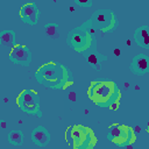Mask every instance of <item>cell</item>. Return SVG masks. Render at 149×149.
<instances>
[{"mask_svg":"<svg viewBox=\"0 0 149 149\" xmlns=\"http://www.w3.org/2000/svg\"><path fill=\"white\" fill-rule=\"evenodd\" d=\"M87 95L95 105L108 107L115 100L120 99V91L115 87L114 81L98 80L91 83L87 90Z\"/></svg>","mask_w":149,"mask_h":149,"instance_id":"cell-1","label":"cell"},{"mask_svg":"<svg viewBox=\"0 0 149 149\" xmlns=\"http://www.w3.org/2000/svg\"><path fill=\"white\" fill-rule=\"evenodd\" d=\"M65 140L73 149H92L97 144L93 130L81 125L70 126L66 130Z\"/></svg>","mask_w":149,"mask_h":149,"instance_id":"cell-2","label":"cell"},{"mask_svg":"<svg viewBox=\"0 0 149 149\" xmlns=\"http://www.w3.org/2000/svg\"><path fill=\"white\" fill-rule=\"evenodd\" d=\"M36 78L45 86H58L66 80L68 74L59 63L49 62L36 71Z\"/></svg>","mask_w":149,"mask_h":149,"instance_id":"cell-3","label":"cell"},{"mask_svg":"<svg viewBox=\"0 0 149 149\" xmlns=\"http://www.w3.org/2000/svg\"><path fill=\"white\" fill-rule=\"evenodd\" d=\"M108 129H109L108 139L113 143H116V144H120V146H123L126 143L133 144L136 140L133 128H130L128 126L114 123V125L109 126Z\"/></svg>","mask_w":149,"mask_h":149,"instance_id":"cell-4","label":"cell"},{"mask_svg":"<svg viewBox=\"0 0 149 149\" xmlns=\"http://www.w3.org/2000/svg\"><path fill=\"white\" fill-rule=\"evenodd\" d=\"M68 43L69 45L74 49L76 51H85L87 50L92 44V37L90 33L84 28H77L72 30L68 36Z\"/></svg>","mask_w":149,"mask_h":149,"instance_id":"cell-5","label":"cell"},{"mask_svg":"<svg viewBox=\"0 0 149 149\" xmlns=\"http://www.w3.org/2000/svg\"><path fill=\"white\" fill-rule=\"evenodd\" d=\"M16 104L21 109L27 113H38L40 112V99L38 95L31 90H23L16 98Z\"/></svg>","mask_w":149,"mask_h":149,"instance_id":"cell-6","label":"cell"},{"mask_svg":"<svg viewBox=\"0 0 149 149\" xmlns=\"http://www.w3.org/2000/svg\"><path fill=\"white\" fill-rule=\"evenodd\" d=\"M9 58L14 63L27 66V65H29V63L31 61V54H30V50L26 45L17 44L9 51Z\"/></svg>","mask_w":149,"mask_h":149,"instance_id":"cell-7","label":"cell"},{"mask_svg":"<svg viewBox=\"0 0 149 149\" xmlns=\"http://www.w3.org/2000/svg\"><path fill=\"white\" fill-rule=\"evenodd\" d=\"M92 21L94 22V24L97 27H99V29L101 30H111L114 28L115 26V19H114V14L111 12L107 13H97L93 17Z\"/></svg>","mask_w":149,"mask_h":149,"instance_id":"cell-8","label":"cell"},{"mask_svg":"<svg viewBox=\"0 0 149 149\" xmlns=\"http://www.w3.org/2000/svg\"><path fill=\"white\" fill-rule=\"evenodd\" d=\"M130 70L137 76H143L149 72V57H147L144 54L136 55L132 61Z\"/></svg>","mask_w":149,"mask_h":149,"instance_id":"cell-9","label":"cell"},{"mask_svg":"<svg viewBox=\"0 0 149 149\" xmlns=\"http://www.w3.org/2000/svg\"><path fill=\"white\" fill-rule=\"evenodd\" d=\"M20 16L23 21L34 24L37 22L38 9L34 3H24L20 9Z\"/></svg>","mask_w":149,"mask_h":149,"instance_id":"cell-10","label":"cell"},{"mask_svg":"<svg viewBox=\"0 0 149 149\" xmlns=\"http://www.w3.org/2000/svg\"><path fill=\"white\" fill-rule=\"evenodd\" d=\"M31 140L37 146H45L50 141V134H49V132L44 127L38 126V127H36L33 130V133H31Z\"/></svg>","mask_w":149,"mask_h":149,"instance_id":"cell-11","label":"cell"},{"mask_svg":"<svg viewBox=\"0 0 149 149\" xmlns=\"http://www.w3.org/2000/svg\"><path fill=\"white\" fill-rule=\"evenodd\" d=\"M134 40L137 45L149 49V27L141 26L134 33Z\"/></svg>","mask_w":149,"mask_h":149,"instance_id":"cell-12","label":"cell"},{"mask_svg":"<svg viewBox=\"0 0 149 149\" xmlns=\"http://www.w3.org/2000/svg\"><path fill=\"white\" fill-rule=\"evenodd\" d=\"M1 44L6 48H9V51L15 47L14 45V33L12 30H5L0 34Z\"/></svg>","mask_w":149,"mask_h":149,"instance_id":"cell-13","label":"cell"},{"mask_svg":"<svg viewBox=\"0 0 149 149\" xmlns=\"http://www.w3.org/2000/svg\"><path fill=\"white\" fill-rule=\"evenodd\" d=\"M8 142L15 144V146H20L23 142V135L20 130H13L8 134Z\"/></svg>","mask_w":149,"mask_h":149,"instance_id":"cell-14","label":"cell"},{"mask_svg":"<svg viewBox=\"0 0 149 149\" xmlns=\"http://www.w3.org/2000/svg\"><path fill=\"white\" fill-rule=\"evenodd\" d=\"M45 33L49 37L51 38H58L59 37V31H58V26L56 23H48L45 24Z\"/></svg>","mask_w":149,"mask_h":149,"instance_id":"cell-15","label":"cell"},{"mask_svg":"<svg viewBox=\"0 0 149 149\" xmlns=\"http://www.w3.org/2000/svg\"><path fill=\"white\" fill-rule=\"evenodd\" d=\"M100 61H101V58L99 57V55L98 54H90L88 55V57H87V62H88V64L92 66V68H99V64H100Z\"/></svg>","mask_w":149,"mask_h":149,"instance_id":"cell-16","label":"cell"},{"mask_svg":"<svg viewBox=\"0 0 149 149\" xmlns=\"http://www.w3.org/2000/svg\"><path fill=\"white\" fill-rule=\"evenodd\" d=\"M119 104H120V99L115 100L112 105H109V106H108V108H109V109H112V111H116V109H118V107H119Z\"/></svg>","mask_w":149,"mask_h":149,"instance_id":"cell-17","label":"cell"},{"mask_svg":"<svg viewBox=\"0 0 149 149\" xmlns=\"http://www.w3.org/2000/svg\"><path fill=\"white\" fill-rule=\"evenodd\" d=\"M68 98H69V100H71V101H76V100H77V95H76L74 92H69Z\"/></svg>","mask_w":149,"mask_h":149,"instance_id":"cell-18","label":"cell"},{"mask_svg":"<svg viewBox=\"0 0 149 149\" xmlns=\"http://www.w3.org/2000/svg\"><path fill=\"white\" fill-rule=\"evenodd\" d=\"M78 3H79V5H81V6H87V5H91V1H86V2H81V1H78Z\"/></svg>","mask_w":149,"mask_h":149,"instance_id":"cell-19","label":"cell"},{"mask_svg":"<svg viewBox=\"0 0 149 149\" xmlns=\"http://www.w3.org/2000/svg\"><path fill=\"white\" fill-rule=\"evenodd\" d=\"M114 54H115L116 56H119V55L121 54V50H120V49H115V50H114Z\"/></svg>","mask_w":149,"mask_h":149,"instance_id":"cell-20","label":"cell"},{"mask_svg":"<svg viewBox=\"0 0 149 149\" xmlns=\"http://www.w3.org/2000/svg\"><path fill=\"white\" fill-rule=\"evenodd\" d=\"M1 126H2V128H5V127H6V123H5V121H2V122H1Z\"/></svg>","mask_w":149,"mask_h":149,"instance_id":"cell-21","label":"cell"},{"mask_svg":"<svg viewBox=\"0 0 149 149\" xmlns=\"http://www.w3.org/2000/svg\"><path fill=\"white\" fill-rule=\"evenodd\" d=\"M147 132L149 133V121H148V125H147Z\"/></svg>","mask_w":149,"mask_h":149,"instance_id":"cell-22","label":"cell"},{"mask_svg":"<svg viewBox=\"0 0 149 149\" xmlns=\"http://www.w3.org/2000/svg\"><path fill=\"white\" fill-rule=\"evenodd\" d=\"M127 149H133V148H132V144H129V146L127 147Z\"/></svg>","mask_w":149,"mask_h":149,"instance_id":"cell-23","label":"cell"}]
</instances>
